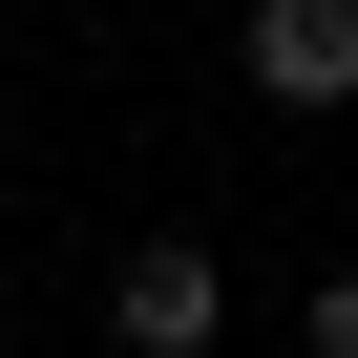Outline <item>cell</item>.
I'll use <instances>...</instances> for the list:
<instances>
[{"mask_svg":"<svg viewBox=\"0 0 358 358\" xmlns=\"http://www.w3.org/2000/svg\"><path fill=\"white\" fill-rule=\"evenodd\" d=\"M106 337H127V358H211V337H232V253H211V232H148V253L106 274Z\"/></svg>","mask_w":358,"mask_h":358,"instance_id":"1","label":"cell"},{"mask_svg":"<svg viewBox=\"0 0 358 358\" xmlns=\"http://www.w3.org/2000/svg\"><path fill=\"white\" fill-rule=\"evenodd\" d=\"M232 85L253 106H358V0H253L232 22Z\"/></svg>","mask_w":358,"mask_h":358,"instance_id":"2","label":"cell"},{"mask_svg":"<svg viewBox=\"0 0 358 358\" xmlns=\"http://www.w3.org/2000/svg\"><path fill=\"white\" fill-rule=\"evenodd\" d=\"M295 358H358V274H316V316H295Z\"/></svg>","mask_w":358,"mask_h":358,"instance_id":"3","label":"cell"}]
</instances>
